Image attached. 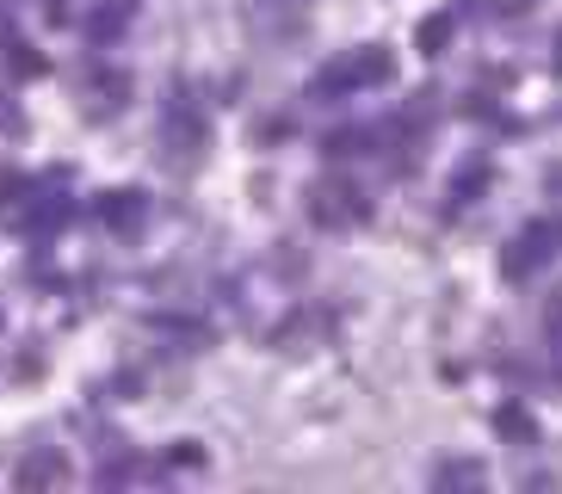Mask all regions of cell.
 Segmentation results:
<instances>
[{
  "label": "cell",
  "instance_id": "1",
  "mask_svg": "<svg viewBox=\"0 0 562 494\" xmlns=\"http://www.w3.org/2000/svg\"><path fill=\"white\" fill-rule=\"evenodd\" d=\"M396 75V56L390 49H347V56H334L322 75L310 81V99H347V93H364V87H383Z\"/></svg>",
  "mask_w": 562,
  "mask_h": 494
},
{
  "label": "cell",
  "instance_id": "2",
  "mask_svg": "<svg viewBox=\"0 0 562 494\" xmlns=\"http://www.w3.org/2000/svg\"><path fill=\"white\" fill-rule=\"evenodd\" d=\"M557 254H562V223H557V216H538V223H526V229L507 242L501 272H507V279H538Z\"/></svg>",
  "mask_w": 562,
  "mask_h": 494
},
{
  "label": "cell",
  "instance_id": "3",
  "mask_svg": "<svg viewBox=\"0 0 562 494\" xmlns=\"http://www.w3.org/2000/svg\"><path fill=\"white\" fill-rule=\"evenodd\" d=\"M364 211H371V204H364V198L352 192L347 180H328V186H315V192H310V216L322 223V229H347V223H364Z\"/></svg>",
  "mask_w": 562,
  "mask_h": 494
},
{
  "label": "cell",
  "instance_id": "4",
  "mask_svg": "<svg viewBox=\"0 0 562 494\" xmlns=\"http://www.w3.org/2000/svg\"><path fill=\"white\" fill-rule=\"evenodd\" d=\"M68 211H75V198H63V192L25 198V229H32V235H56L68 223Z\"/></svg>",
  "mask_w": 562,
  "mask_h": 494
},
{
  "label": "cell",
  "instance_id": "5",
  "mask_svg": "<svg viewBox=\"0 0 562 494\" xmlns=\"http://www.w3.org/2000/svg\"><path fill=\"white\" fill-rule=\"evenodd\" d=\"M143 192L136 186H124V192H105L100 198V216H105V229H143Z\"/></svg>",
  "mask_w": 562,
  "mask_h": 494
},
{
  "label": "cell",
  "instance_id": "6",
  "mask_svg": "<svg viewBox=\"0 0 562 494\" xmlns=\"http://www.w3.org/2000/svg\"><path fill=\"white\" fill-rule=\"evenodd\" d=\"M124 25H131V0H105L100 13L87 19V32L100 37V44H112V37L124 32Z\"/></svg>",
  "mask_w": 562,
  "mask_h": 494
},
{
  "label": "cell",
  "instance_id": "7",
  "mask_svg": "<svg viewBox=\"0 0 562 494\" xmlns=\"http://www.w3.org/2000/svg\"><path fill=\"white\" fill-rule=\"evenodd\" d=\"M414 44L427 49V56H446V44H451V13L420 19V32H414Z\"/></svg>",
  "mask_w": 562,
  "mask_h": 494
},
{
  "label": "cell",
  "instance_id": "8",
  "mask_svg": "<svg viewBox=\"0 0 562 494\" xmlns=\"http://www.w3.org/2000/svg\"><path fill=\"white\" fill-rule=\"evenodd\" d=\"M56 476H63V458H56V451L19 463V489H44V482H56Z\"/></svg>",
  "mask_w": 562,
  "mask_h": 494
},
{
  "label": "cell",
  "instance_id": "9",
  "mask_svg": "<svg viewBox=\"0 0 562 494\" xmlns=\"http://www.w3.org/2000/svg\"><path fill=\"white\" fill-rule=\"evenodd\" d=\"M463 482L476 489V482H482V463H446V470H439V489H463Z\"/></svg>",
  "mask_w": 562,
  "mask_h": 494
},
{
  "label": "cell",
  "instance_id": "10",
  "mask_svg": "<svg viewBox=\"0 0 562 494\" xmlns=\"http://www.w3.org/2000/svg\"><path fill=\"white\" fill-rule=\"evenodd\" d=\"M495 427L507 433V439H531V414H526V408H501Z\"/></svg>",
  "mask_w": 562,
  "mask_h": 494
},
{
  "label": "cell",
  "instance_id": "11",
  "mask_svg": "<svg viewBox=\"0 0 562 494\" xmlns=\"http://www.w3.org/2000/svg\"><path fill=\"white\" fill-rule=\"evenodd\" d=\"M544 334H550V359H557V371H562V296L544 310Z\"/></svg>",
  "mask_w": 562,
  "mask_h": 494
},
{
  "label": "cell",
  "instance_id": "12",
  "mask_svg": "<svg viewBox=\"0 0 562 494\" xmlns=\"http://www.w3.org/2000/svg\"><path fill=\"white\" fill-rule=\"evenodd\" d=\"M13 68L19 75H44V56H32V44H13Z\"/></svg>",
  "mask_w": 562,
  "mask_h": 494
},
{
  "label": "cell",
  "instance_id": "13",
  "mask_svg": "<svg viewBox=\"0 0 562 494\" xmlns=\"http://www.w3.org/2000/svg\"><path fill=\"white\" fill-rule=\"evenodd\" d=\"M557 68H562V32H557Z\"/></svg>",
  "mask_w": 562,
  "mask_h": 494
}]
</instances>
